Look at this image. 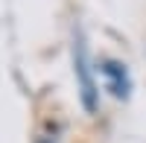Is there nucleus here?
Listing matches in <instances>:
<instances>
[{
	"label": "nucleus",
	"instance_id": "1",
	"mask_svg": "<svg viewBox=\"0 0 146 143\" xmlns=\"http://www.w3.org/2000/svg\"><path fill=\"white\" fill-rule=\"evenodd\" d=\"M76 73L82 79V99H85V108L94 111L96 108V93H94V82L88 76V58H85V47H76Z\"/></svg>",
	"mask_w": 146,
	"mask_h": 143
},
{
	"label": "nucleus",
	"instance_id": "2",
	"mask_svg": "<svg viewBox=\"0 0 146 143\" xmlns=\"http://www.w3.org/2000/svg\"><path fill=\"white\" fill-rule=\"evenodd\" d=\"M102 76L108 82L114 97H129V76H126V67L117 64V62H105L102 64Z\"/></svg>",
	"mask_w": 146,
	"mask_h": 143
},
{
	"label": "nucleus",
	"instance_id": "3",
	"mask_svg": "<svg viewBox=\"0 0 146 143\" xmlns=\"http://www.w3.org/2000/svg\"><path fill=\"white\" fill-rule=\"evenodd\" d=\"M38 143H58V137H56V132H53V134H41Z\"/></svg>",
	"mask_w": 146,
	"mask_h": 143
}]
</instances>
